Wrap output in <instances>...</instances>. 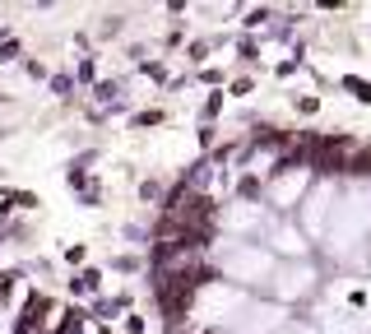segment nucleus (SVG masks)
Returning a JSON list of instances; mask_svg holds the SVG:
<instances>
[{"label":"nucleus","instance_id":"1","mask_svg":"<svg viewBox=\"0 0 371 334\" xmlns=\"http://www.w3.org/2000/svg\"><path fill=\"white\" fill-rule=\"evenodd\" d=\"M269 246H274L278 256H307V232L297 228L293 218H283V223L274 228V242Z\"/></svg>","mask_w":371,"mask_h":334},{"label":"nucleus","instance_id":"2","mask_svg":"<svg viewBox=\"0 0 371 334\" xmlns=\"http://www.w3.org/2000/svg\"><path fill=\"white\" fill-rule=\"evenodd\" d=\"M102 288V274L98 270H84L79 279H70V292H98Z\"/></svg>","mask_w":371,"mask_h":334},{"label":"nucleus","instance_id":"3","mask_svg":"<svg viewBox=\"0 0 371 334\" xmlns=\"http://www.w3.org/2000/svg\"><path fill=\"white\" fill-rule=\"evenodd\" d=\"M343 89H353L357 103H371V84H367V79H343Z\"/></svg>","mask_w":371,"mask_h":334},{"label":"nucleus","instance_id":"4","mask_svg":"<svg viewBox=\"0 0 371 334\" xmlns=\"http://www.w3.org/2000/svg\"><path fill=\"white\" fill-rule=\"evenodd\" d=\"M15 56H19V42H5V46H0V61H15Z\"/></svg>","mask_w":371,"mask_h":334},{"label":"nucleus","instance_id":"5","mask_svg":"<svg viewBox=\"0 0 371 334\" xmlns=\"http://www.w3.org/2000/svg\"><path fill=\"white\" fill-rule=\"evenodd\" d=\"M0 246H5V242H0Z\"/></svg>","mask_w":371,"mask_h":334}]
</instances>
